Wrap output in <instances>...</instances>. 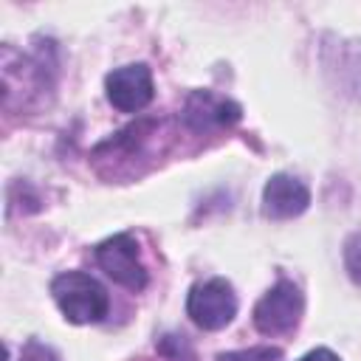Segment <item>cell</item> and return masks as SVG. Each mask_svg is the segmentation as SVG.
<instances>
[{"mask_svg": "<svg viewBox=\"0 0 361 361\" xmlns=\"http://www.w3.org/2000/svg\"><path fill=\"white\" fill-rule=\"evenodd\" d=\"M51 293L62 316L73 324H96L110 310V296L104 285L85 271H65L54 276Z\"/></svg>", "mask_w": 361, "mask_h": 361, "instance_id": "cell-1", "label": "cell"}, {"mask_svg": "<svg viewBox=\"0 0 361 361\" xmlns=\"http://www.w3.org/2000/svg\"><path fill=\"white\" fill-rule=\"evenodd\" d=\"M186 316L200 330H223L237 316V293L223 276L195 282L186 296Z\"/></svg>", "mask_w": 361, "mask_h": 361, "instance_id": "cell-2", "label": "cell"}, {"mask_svg": "<svg viewBox=\"0 0 361 361\" xmlns=\"http://www.w3.org/2000/svg\"><path fill=\"white\" fill-rule=\"evenodd\" d=\"M302 313H305V296L299 285L290 279H279L254 305V327L262 336H282L299 324Z\"/></svg>", "mask_w": 361, "mask_h": 361, "instance_id": "cell-3", "label": "cell"}, {"mask_svg": "<svg viewBox=\"0 0 361 361\" xmlns=\"http://www.w3.org/2000/svg\"><path fill=\"white\" fill-rule=\"evenodd\" d=\"M96 262L99 268L118 282L127 290H144L147 288V268L138 254V243L130 234H113L96 245Z\"/></svg>", "mask_w": 361, "mask_h": 361, "instance_id": "cell-4", "label": "cell"}, {"mask_svg": "<svg viewBox=\"0 0 361 361\" xmlns=\"http://www.w3.org/2000/svg\"><path fill=\"white\" fill-rule=\"evenodd\" d=\"M104 93H107V102L116 110H121V113H138L155 96L152 73H149V68L144 62L121 65V68H116V71L107 73Z\"/></svg>", "mask_w": 361, "mask_h": 361, "instance_id": "cell-5", "label": "cell"}, {"mask_svg": "<svg viewBox=\"0 0 361 361\" xmlns=\"http://www.w3.org/2000/svg\"><path fill=\"white\" fill-rule=\"evenodd\" d=\"M243 116L240 104L212 90H192L183 104V124L195 133H212L237 124Z\"/></svg>", "mask_w": 361, "mask_h": 361, "instance_id": "cell-6", "label": "cell"}, {"mask_svg": "<svg viewBox=\"0 0 361 361\" xmlns=\"http://www.w3.org/2000/svg\"><path fill=\"white\" fill-rule=\"evenodd\" d=\"M307 206H310V189L288 172L271 175L268 183L262 186V214L271 220H293Z\"/></svg>", "mask_w": 361, "mask_h": 361, "instance_id": "cell-7", "label": "cell"}, {"mask_svg": "<svg viewBox=\"0 0 361 361\" xmlns=\"http://www.w3.org/2000/svg\"><path fill=\"white\" fill-rule=\"evenodd\" d=\"M158 353L166 355L169 361H192V358H195L192 344L186 341V336H178V333H166V336H161V341H158Z\"/></svg>", "mask_w": 361, "mask_h": 361, "instance_id": "cell-8", "label": "cell"}, {"mask_svg": "<svg viewBox=\"0 0 361 361\" xmlns=\"http://www.w3.org/2000/svg\"><path fill=\"white\" fill-rule=\"evenodd\" d=\"M217 361H282V350L279 347H248V350L220 353Z\"/></svg>", "mask_w": 361, "mask_h": 361, "instance_id": "cell-9", "label": "cell"}, {"mask_svg": "<svg viewBox=\"0 0 361 361\" xmlns=\"http://www.w3.org/2000/svg\"><path fill=\"white\" fill-rule=\"evenodd\" d=\"M344 268L355 285H361V231L350 234L344 243Z\"/></svg>", "mask_w": 361, "mask_h": 361, "instance_id": "cell-10", "label": "cell"}, {"mask_svg": "<svg viewBox=\"0 0 361 361\" xmlns=\"http://www.w3.org/2000/svg\"><path fill=\"white\" fill-rule=\"evenodd\" d=\"M20 361H62L59 353L48 344H42L39 338H28L23 353H20Z\"/></svg>", "mask_w": 361, "mask_h": 361, "instance_id": "cell-11", "label": "cell"}, {"mask_svg": "<svg viewBox=\"0 0 361 361\" xmlns=\"http://www.w3.org/2000/svg\"><path fill=\"white\" fill-rule=\"evenodd\" d=\"M299 361H341L333 350H327V347H316V350H310V353H305Z\"/></svg>", "mask_w": 361, "mask_h": 361, "instance_id": "cell-12", "label": "cell"}]
</instances>
